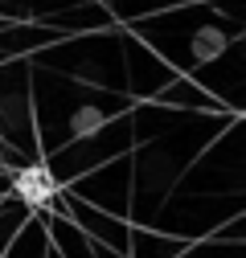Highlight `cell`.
I'll use <instances>...</instances> for the list:
<instances>
[{
    "label": "cell",
    "instance_id": "obj_1",
    "mask_svg": "<svg viewBox=\"0 0 246 258\" xmlns=\"http://www.w3.org/2000/svg\"><path fill=\"white\" fill-rule=\"evenodd\" d=\"M13 188H17V197H21L25 205H49V201L57 197V180H53V172H49L45 164L21 168V172L13 176Z\"/></svg>",
    "mask_w": 246,
    "mask_h": 258
}]
</instances>
